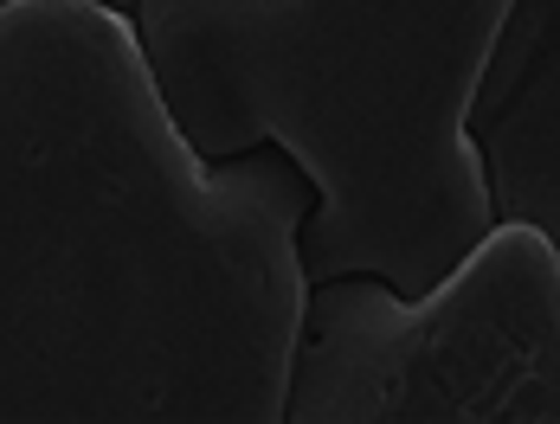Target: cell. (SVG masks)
<instances>
[{
	"label": "cell",
	"instance_id": "3957f363",
	"mask_svg": "<svg viewBox=\"0 0 560 424\" xmlns=\"http://www.w3.org/2000/svg\"><path fill=\"white\" fill-rule=\"evenodd\" d=\"M278 424H560V245L497 219L419 296L303 283Z\"/></svg>",
	"mask_w": 560,
	"mask_h": 424
},
{
	"label": "cell",
	"instance_id": "5b68a950",
	"mask_svg": "<svg viewBox=\"0 0 560 424\" xmlns=\"http://www.w3.org/2000/svg\"><path fill=\"white\" fill-rule=\"evenodd\" d=\"M91 7H110V13H122V20L136 13V0H91Z\"/></svg>",
	"mask_w": 560,
	"mask_h": 424
},
{
	"label": "cell",
	"instance_id": "7a4b0ae2",
	"mask_svg": "<svg viewBox=\"0 0 560 424\" xmlns=\"http://www.w3.org/2000/svg\"><path fill=\"white\" fill-rule=\"evenodd\" d=\"M515 0H136L129 26L180 142L283 149L310 207L303 283H439L490 225L470 104Z\"/></svg>",
	"mask_w": 560,
	"mask_h": 424
},
{
	"label": "cell",
	"instance_id": "277c9868",
	"mask_svg": "<svg viewBox=\"0 0 560 424\" xmlns=\"http://www.w3.org/2000/svg\"><path fill=\"white\" fill-rule=\"evenodd\" d=\"M497 219H528L560 245V0H515L470 104Z\"/></svg>",
	"mask_w": 560,
	"mask_h": 424
},
{
	"label": "cell",
	"instance_id": "6da1fadb",
	"mask_svg": "<svg viewBox=\"0 0 560 424\" xmlns=\"http://www.w3.org/2000/svg\"><path fill=\"white\" fill-rule=\"evenodd\" d=\"M303 207L180 142L122 13L0 0V424H278Z\"/></svg>",
	"mask_w": 560,
	"mask_h": 424
}]
</instances>
